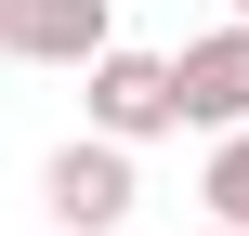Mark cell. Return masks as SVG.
<instances>
[{"label": "cell", "mask_w": 249, "mask_h": 236, "mask_svg": "<svg viewBox=\"0 0 249 236\" xmlns=\"http://www.w3.org/2000/svg\"><path fill=\"white\" fill-rule=\"evenodd\" d=\"M39 210H53L66 236H118L131 223V145H118V131L53 145V158H39Z\"/></svg>", "instance_id": "7a4b0ae2"}, {"label": "cell", "mask_w": 249, "mask_h": 236, "mask_svg": "<svg viewBox=\"0 0 249 236\" xmlns=\"http://www.w3.org/2000/svg\"><path fill=\"white\" fill-rule=\"evenodd\" d=\"M210 236H249V223H210Z\"/></svg>", "instance_id": "8992f818"}, {"label": "cell", "mask_w": 249, "mask_h": 236, "mask_svg": "<svg viewBox=\"0 0 249 236\" xmlns=\"http://www.w3.org/2000/svg\"><path fill=\"white\" fill-rule=\"evenodd\" d=\"M236 13H249V0H236Z\"/></svg>", "instance_id": "52a82bcc"}, {"label": "cell", "mask_w": 249, "mask_h": 236, "mask_svg": "<svg viewBox=\"0 0 249 236\" xmlns=\"http://www.w3.org/2000/svg\"><path fill=\"white\" fill-rule=\"evenodd\" d=\"M0 53L13 66H92L105 53V0H0Z\"/></svg>", "instance_id": "277c9868"}, {"label": "cell", "mask_w": 249, "mask_h": 236, "mask_svg": "<svg viewBox=\"0 0 249 236\" xmlns=\"http://www.w3.org/2000/svg\"><path fill=\"white\" fill-rule=\"evenodd\" d=\"M197 197H210V223H249V118L210 145V171H197Z\"/></svg>", "instance_id": "5b68a950"}, {"label": "cell", "mask_w": 249, "mask_h": 236, "mask_svg": "<svg viewBox=\"0 0 249 236\" xmlns=\"http://www.w3.org/2000/svg\"><path fill=\"white\" fill-rule=\"evenodd\" d=\"M171 79H184V118H197V131H236V118H249V13L210 26V39H184Z\"/></svg>", "instance_id": "3957f363"}, {"label": "cell", "mask_w": 249, "mask_h": 236, "mask_svg": "<svg viewBox=\"0 0 249 236\" xmlns=\"http://www.w3.org/2000/svg\"><path fill=\"white\" fill-rule=\"evenodd\" d=\"M79 105H92V131H118V145H158V131H184V79H171V53H92L79 66Z\"/></svg>", "instance_id": "6da1fadb"}]
</instances>
